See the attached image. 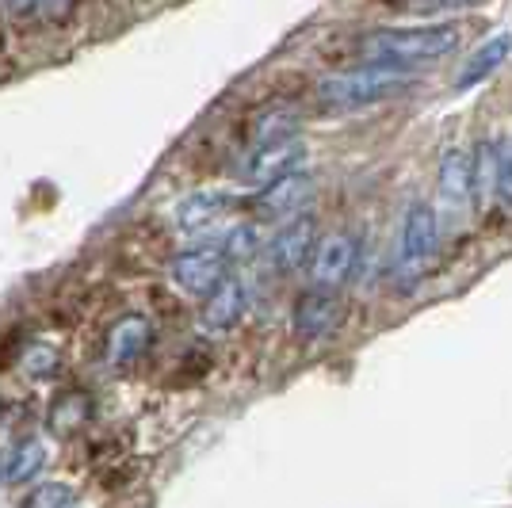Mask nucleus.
<instances>
[{
    "label": "nucleus",
    "instance_id": "nucleus-15",
    "mask_svg": "<svg viewBox=\"0 0 512 508\" xmlns=\"http://www.w3.org/2000/svg\"><path fill=\"white\" fill-rule=\"evenodd\" d=\"M150 340V325L142 318H127L123 325L111 329V340H107V360L111 363H130Z\"/></svg>",
    "mask_w": 512,
    "mask_h": 508
},
{
    "label": "nucleus",
    "instance_id": "nucleus-4",
    "mask_svg": "<svg viewBox=\"0 0 512 508\" xmlns=\"http://www.w3.org/2000/svg\"><path fill=\"white\" fill-rule=\"evenodd\" d=\"M436 218H440V233L463 222L470 214V207L478 203L474 195V169H470V153L463 149H448L444 161H440V184H436Z\"/></svg>",
    "mask_w": 512,
    "mask_h": 508
},
{
    "label": "nucleus",
    "instance_id": "nucleus-18",
    "mask_svg": "<svg viewBox=\"0 0 512 508\" xmlns=\"http://www.w3.org/2000/svg\"><path fill=\"white\" fill-rule=\"evenodd\" d=\"M222 253H226V260H249V256H256L253 226H237V230H230L226 245H222Z\"/></svg>",
    "mask_w": 512,
    "mask_h": 508
},
{
    "label": "nucleus",
    "instance_id": "nucleus-10",
    "mask_svg": "<svg viewBox=\"0 0 512 508\" xmlns=\"http://www.w3.org/2000/svg\"><path fill=\"white\" fill-rule=\"evenodd\" d=\"M230 207H234V199H230L226 191H195V195L176 203L172 226L180 233H207L226 218Z\"/></svg>",
    "mask_w": 512,
    "mask_h": 508
},
{
    "label": "nucleus",
    "instance_id": "nucleus-11",
    "mask_svg": "<svg viewBox=\"0 0 512 508\" xmlns=\"http://www.w3.org/2000/svg\"><path fill=\"white\" fill-rule=\"evenodd\" d=\"M302 161H306V146H302L299 138L260 146L253 153V161H249V180L260 184V188H268V184H276L283 176H295L302 169Z\"/></svg>",
    "mask_w": 512,
    "mask_h": 508
},
{
    "label": "nucleus",
    "instance_id": "nucleus-6",
    "mask_svg": "<svg viewBox=\"0 0 512 508\" xmlns=\"http://www.w3.org/2000/svg\"><path fill=\"white\" fill-rule=\"evenodd\" d=\"M226 268H230V260L222 249H188L169 264V279L176 291L207 298L226 279Z\"/></svg>",
    "mask_w": 512,
    "mask_h": 508
},
{
    "label": "nucleus",
    "instance_id": "nucleus-17",
    "mask_svg": "<svg viewBox=\"0 0 512 508\" xmlns=\"http://www.w3.org/2000/svg\"><path fill=\"white\" fill-rule=\"evenodd\" d=\"M493 199L512 218V138H505L501 149H497V188H493Z\"/></svg>",
    "mask_w": 512,
    "mask_h": 508
},
{
    "label": "nucleus",
    "instance_id": "nucleus-3",
    "mask_svg": "<svg viewBox=\"0 0 512 508\" xmlns=\"http://www.w3.org/2000/svg\"><path fill=\"white\" fill-rule=\"evenodd\" d=\"M440 218L436 207L428 203H409L406 218H402V233H398V249H394V287L398 291H413L425 279L432 256L440 249Z\"/></svg>",
    "mask_w": 512,
    "mask_h": 508
},
{
    "label": "nucleus",
    "instance_id": "nucleus-8",
    "mask_svg": "<svg viewBox=\"0 0 512 508\" xmlns=\"http://www.w3.org/2000/svg\"><path fill=\"white\" fill-rule=\"evenodd\" d=\"M314 199V176H306V172H295V176H283L276 184H268V188H260L253 195V207L260 218H302L306 211V203Z\"/></svg>",
    "mask_w": 512,
    "mask_h": 508
},
{
    "label": "nucleus",
    "instance_id": "nucleus-14",
    "mask_svg": "<svg viewBox=\"0 0 512 508\" xmlns=\"http://www.w3.org/2000/svg\"><path fill=\"white\" fill-rule=\"evenodd\" d=\"M43 466H46L43 440H31V436H27V440H20V444L4 455L0 478H4L8 486H31V482L43 474Z\"/></svg>",
    "mask_w": 512,
    "mask_h": 508
},
{
    "label": "nucleus",
    "instance_id": "nucleus-2",
    "mask_svg": "<svg viewBox=\"0 0 512 508\" xmlns=\"http://www.w3.org/2000/svg\"><path fill=\"white\" fill-rule=\"evenodd\" d=\"M459 46V27L455 23H413V27H383L375 31L363 54L379 65H398V69H413V65L440 62Z\"/></svg>",
    "mask_w": 512,
    "mask_h": 508
},
{
    "label": "nucleus",
    "instance_id": "nucleus-7",
    "mask_svg": "<svg viewBox=\"0 0 512 508\" xmlns=\"http://www.w3.org/2000/svg\"><path fill=\"white\" fill-rule=\"evenodd\" d=\"M344 321V302L341 291H318L310 287L306 295H299L295 314H291V329L299 340H321L329 333H337Z\"/></svg>",
    "mask_w": 512,
    "mask_h": 508
},
{
    "label": "nucleus",
    "instance_id": "nucleus-9",
    "mask_svg": "<svg viewBox=\"0 0 512 508\" xmlns=\"http://www.w3.org/2000/svg\"><path fill=\"white\" fill-rule=\"evenodd\" d=\"M314 245H318L314 218H310V214H302V218L287 222V226L272 237V245H268L272 268H279V272H299L302 264H306V256H314Z\"/></svg>",
    "mask_w": 512,
    "mask_h": 508
},
{
    "label": "nucleus",
    "instance_id": "nucleus-13",
    "mask_svg": "<svg viewBox=\"0 0 512 508\" xmlns=\"http://www.w3.org/2000/svg\"><path fill=\"white\" fill-rule=\"evenodd\" d=\"M512 50V39L509 35H493L490 43H482L474 54H470L467 62L459 65V73H455V88H474L482 85L486 77H493L501 65H505V58H509Z\"/></svg>",
    "mask_w": 512,
    "mask_h": 508
},
{
    "label": "nucleus",
    "instance_id": "nucleus-1",
    "mask_svg": "<svg viewBox=\"0 0 512 508\" xmlns=\"http://www.w3.org/2000/svg\"><path fill=\"white\" fill-rule=\"evenodd\" d=\"M413 85H417V77L409 69L363 62L356 69H344V73H329L318 85V100L329 111H356V107L394 100V96L409 92Z\"/></svg>",
    "mask_w": 512,
    "mask_h": 508
},
{
    "label": "nucleus",
    "instance_id": "nucleus-12",
    "mask_svg": "<svg viewBox=\"0 0 512 508\" xmlns=\"http://www.w3.org/2000/svg\"><path fill=\"white\" fill-rule=\"evenodd\" d=\"M241 314H245V291H241V283L234 276H226L211 295L203 298V325L214 329V333L234 329Z\"/></svg>",
    "mask_w": 512,
    "mask_h": 508
},
{
    "label": "nucleus",
    "instance_id": "nucleus-16",
    "mask_svg": "<svg viewBox=\"0 0 512 508\" xmlns=\"http://www.w3.org/2000/svg\"><path fill=\"white\" fill-rule=\"evenodd\" d=\"M20 508H77V493L65 482H39L31 486Z\"/></svg>",
    "mask_w": 512,
    "mask_h": 508
},
{
    "label": "nucleus",
    "instance_id": "nucleus-5",
    "mask_svg": "<svg viewBox=\"0 0 512 508\" xmlns=\"http://www.w3.org/2000/svg\"><path fill=\"white\" fill-rule=\"evenodd\" d=\"M356 260H360V245L352 233H329L314 245L310 256V283L318 291H341L344 283L356 272Z\"/></svg>",
    "mask_w": 512,
    "mask_h": 508
}]
</instances>
